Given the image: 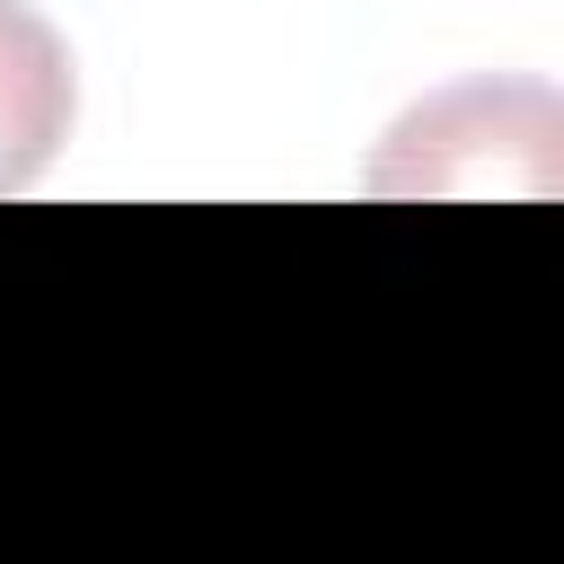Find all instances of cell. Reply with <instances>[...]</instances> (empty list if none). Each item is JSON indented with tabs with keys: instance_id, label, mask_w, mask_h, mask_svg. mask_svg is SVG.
I'll use <instances>...</instances> for the list:
<instances>
[{
	"instance_id": "cell-1",
	"label": "cell",
	"mask_w": 564,
	"mask_h": 564,
	"mask_svg": "<svg viewBox=\"0 0 564 564\" xmlns=\"http://www.w3.org/2000/svg\"><path fill=\"white\" fill-rule=\"evenodd\" d=\"M70 44L26 0H0V194H26L53 167V150L70 141Z\"/></svg>"
}]
</instances>
